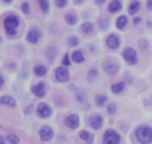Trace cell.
<instances>
[{"mask_svg":"<svg viewBox=\"0 0 152 144\" xmlns=\"http://www.w3.org/2000/svg\"><path fill=\"white\" fill-rule=\"evenodd\" d=\"M3 1H4L5 3H10L12 1V0H4Z\"/></svg>","mask_w":152,"mask_h":144,"instance_id":"46","label":"cell"},{"mask_svg":"<svg viewBox=\"0 0 152 144\" xmlns=\"http://www.w3.org/2000/svg\"><path fill=\"white\" fill-rule=\"evenodd\" d=\"M122 56L129 65H134L137 64L138 58L137 52L133 48L127 47L122 52Z\"/></svg>","mask_w":152,"mask_h":144,"instance_id":"4","label":"cell"},{"mask_svg":"<svg viewBox=\"0 0 152 144\" xmlns=\"http://www.w3.org/2000/svg\"><path fill=\"white\" fill-rule=\"evenodd\" d=\"M107 46L111 49H116L120 46V39L116 34H111L108 36L106 40Z\"/></svg>","mask_w":152,"mask_h":144,"instance_id":"13","label":"cell"},{"mask_svg":"<svg viewBox=\"0 0 152 144\" xmlns=\"http://www.w3.org/2000/svg\"><path fill=\"white\" fill-rule=\"evenodd\" d=\"M0 103L1 105H7L12 108H15L16 106V102L14 99L8 95L2 96L0 99Z\"/></svg>","mask_w":152,"mask_h":144,"instance_id":"16","label":"cell"},{"mask_svg":"<svg viewBox=\"0 0 152 144\" xmlns=\"http://www.w3.org/2000/svg\"><path fill=\"white\" fill-rule=\"evenodd\" d=\"M122 7H123V4L121 1L114 0V1H110L109 4H108V10L111 13H117L119 10H121Z\"/></svg>","mask_w":152,"mask_h":144,"instance_id":"15","label":"cell"},{"mask_svg":"<svg viewBox=\"0 0 152 144\" xmlns=\"http://www.w3.org/2000/svg\"><path fill=\"white\" fill-rule=\"evenodd\" d=\"M121 140L120 134L114 129L106 130L102 137V144H119Z\"/></svg>","mask_w":152,"mask_h":144,"instance_id":"3","label":"cell"},{"mask_svg":"<svg viewBox=\"0 0 152 144\" xmlns=\"http://www.w3.org/2000/svg\"><path fill=\"white\" fill-rule=\"evenodd\" d=\"M76 99L78 102L83 103L86 101V95L83 91H78L77 90L76 92Z\"/></svg>","mask_w":152,"mask_h":144,"instance_id":"31","label":"cell"},{"mask_svg":"<svg viewBox=\"0 0 152 144\" xmlns=\"http://www.w3.org/2000/svg\"><path fill=\"white\" fill-rule=\"evenodd\" d=\"M146 7L148 10H152V0H148V1H147Z\"/></svg>","mask_w":152,"mask_h":144,"instance_id":"39","label":"cell"},{"mask_svg":"<svg viewBox=\"0 0 152 144\" xmlns=\"http://www.w3.org/2000/svg\"><path fill=\"white\" fill-rule=\"evenodd\" d=\"M125 86H126V84L124 82H120L117 84H114L111 88V92L116 94H120L125 89Z\"/></svg>","mask_w":152,"mask_h":144,"instance_id":"22","label":"cell"},{"mask_svg":"<svg viewBox=\"0 0 152 144\" xmlns=\"http://www.w3.org/2000/svg\"><path fill=\"white\" fill-rule=\"evenodd\" d=\"M142 102H143V105L145 106H148V105L150 104V102L148 101V99H143V101H142Z\"/></svg>","mask_w":152,"mask_h":144,"instance_id":"43","label":"cell"},{"mask_svg":"<svg viewBox=\"0 0 152 144\" xmlns=\"http://www.w3.org/2000/svg\"><path fill=\"white\" fill-rule=\"evenodd\" d=\"M59 53V49L54 45H50L47 48L45 51V56L48 61L50 63L54 62Z\"/></svg>","mask_w":152,"mask_h":144,"instance_id":"12","label":"cell"},{"mask_svg":"<svg viewBox=\"0 0 152 144\" xmlns=\"http://www.w3.org/2000/svg\"><path fill=\"white\" fill-rule=\"evenodd\" d=\"M117 111V106L114 103L109 104L107 106V113L109 115H114Z\"/></svg>","mask_w":152,"mask_h":144,"instance_id":"32","label":"cell"},{"mask_svg":"<svg viewBox=\"0 0 152 144\" xmlns=\"http://www.w3.org/2000/svg\"><path fill=\"white\" fill-rule=\"evenodd\" d=\"M56 79L59 82H65L69 79V72L66 67H59L55 72Z\"/></svg>","mask_w":152,"mask_h":144,"instance_id":"8","label":"cell"},{"mask_svg":"<svg viewBox=\"0 0 152 144\" xmlns=\"http://www.w3.org/2000/svg\"><path fill=\"white\" fill-rule=\"evenodd\" d=\"M68 4V1L66 0H56L55 1V4L59 8H63Z\"/></svg>","mask_w":152,"mask_h":144,"instance_id":"36","label":"cell"},{"mask_svg":"<svg viewBox=\"0 0 152 144\" xmlns=\"http://www.w3.org/2000/svg\"><path fill=\"white\" fill-rule=\"evenodd\" d=\"M74 3L75 4H82V3H83V1H82V0H80V1H74Z\"/></svg>","mask_w":152,"mask_h":144,"instance_id":"44","label":"cell"},{"mask_svg":"<svg viewBox=\"0 0 152 144\" xmlns=\"http://www.w3.org/2000/svg\"><path fill=\"white\" fill-rule=\"evenodd\" d=\"M141 22V18L140 16H137V17H134L133 19V24L134 25H138L140 22Z\"/></svg>","mask_w":152,"mask_h":144,"instance_id":"38","label":"cell"},{"mask_svg":"<svg viewBox=\"0 0 152 144\" xmlns=\"http://www.w3.org/2000/svg\"><path fill=\"white\" fill-rule=\"evenodd\" d=\"M46 72H47V70L44 66L37 65L34 67V73L39 77L44 76L46 74Z\"/></svg>","mask_w":152,"mask_h":144,"instance_id":"27","label":"cell"},{"mask_svg":"<svg viewBox=\"0 0 152 144\" xmlns=\"http://www.w3.org/2000/svg\"><path fill=\"white\" fill-rule=\"evenodd\" d=\"M65 20L69 25H75L78 22V18L74 13H68L65 14Z\"/></svg>","mask_w":152,"mask_h":144,"instance_id":"20","label":"cell"},{"mask_svg":"<svg viewBox=\"0 0 152 144\" xmlns=\"http://www.w3.org/2000/svg\"><path fill=\"white\" fill-rule=\"evenodd\" d=\"M6 140L10 144H18L19 143V138L14 134H9L6 137Z\"/></svg>","mask_w":152,"mask_h":144,"instance_id":"30","label":"cell"},{"mask_svg":"<svg viewBox=\"0 0 152 144\" xmlns=\"http://www.w3.org/2000/svg\"><path fill=\"white\" fill-rule=\"evenodd\" d=\"M65 125L71 129H76L80 125V118L76 114H70L65 118Z\"/></svg>","mask_w":152,"mask_h":144,"instance_id":"10","label":"cell"},{"mask_svg":"<svg viewBox=\"0 0 152 144\" xmlns=\"http://www.w3.org/2000/svg\"><path fill=\"white\" fill-rule=\"evenodd\" d=\"M98 25H99V28L102 31H105L108 28L110 25L109 19L107 18H99L98 20Z\"/></svg>","mask_w":152,"mask_h":144,"instance_id":"26","label":"cell"},{"mask_svg":"<svg viewBox=\"0 0 152 144\" xmlns=\"http://www.w3.org/2000/svg\"><path fill=\"white\" fill-rule=\"evenodd\" d=\"M105 1H106L105 0H95L94 2H95V4H96L97 5L101 6V5H102V4H105Z\"/></svg>","mask_w":152,"mask_h":144,"instance_id":"40","label":"cell"},{"mask_svg":"<svg viewBox=\"0 0 152 144\" xmlns=\"http://www.w3.org/2000/svg\"><path fill=\"white\" fill-rule=\"evenodd\" d=\"M94 99H95V102H96V105L99 106V107L100 108H102L105 104H106L108 99V96H106L99 95H99H96V96H95Z\"/></svg>","mask_w":152,"mask_h":144,"instance_id":"23","label":"cell"},{"mask_svg":"<svg viewBox=\"0 0 152 144\" xmlns=\"http://www.w3.org/2000/svg\"><path fill=\"white\" fill-rule=\"evenodd\" d=\"M80 138L83 139V140L86 142V143L91 144L94 142V135L91 133L88 132V131H86V130H82L80 132Z\"/></svg>","mask_w":152,"mask_h":144,"instance_id":"17","label":"cell"},{"mask_svg":"<svg viewBox=\"0 0 152 144\" xmlns=\"http://www.w3.org/2000/svg\"><path fill=\"white\" fill-rule=\"evenodd\" d=\"M137 139L142 144H148L152 142V129L148 126H140L135 132Z\"/></svg>","mask_w":152,"mask_h":144,"instance_id":"2","label":"cell"},{"mask_svg":"<svg viewBox=\"0 0 152 144\" xmlns=\"http://www.w3.org/2000/svg\"><path fill=\"white\" fill-rule=\"evenodd\" d=\"M128 22V18L127 16L125 15H121L119 16L116 21V26L118 29H123L125 26L126 25Z\"/></svg>","mask_w":152,"mask_h":144,"instance_id":"21","label":"cell"},{"mask_svg":"<svg viewBox=\"0 0 152 144\" xmlns=\"http://www.w3.org/2000/svg\"><path fill=\"white\" fill-rule=\"evenodd\" d=\"M141 4L139 1H132L129 6V13L130 15H134L140 9Z\"/></svg>","mask_w":152,"mask_h":144,"instance_id":"18","label":"cell"},{"mask_svg":"<svg viewBox=\"0 0 152 144\" xmlns=\"http://www.w3.org/2000/svg\"><path fill=\"white\" fill-rule=\"evenodd\" d=\"M98 77V71L95 68H91L87 74V79L89 82H94Z\"/></svg>","mask_w":152,"mask_h":144,"instance_id":"25","label":"cell"},{"mask_svg":"<svg viewBox=\"0 0 152 144\" xmlns=\"http://www.w3.org/2000/svg\"><path fill=\"white\" fill-rule=\"evenodd\" d=\"M103 118L99 114H93L89 117V125L93 129L98 130L102 128Z\"/></svg>","mask_w":152,"mask_h":144,"instance_id":"7","label":"cell"},{"mask_svg":"<svg viewBox=\"0 0 152 144\" xmlns=\"http://www.w3.org/2000/svg\"><path fill=\"white\" fill-rule=\"evenodd\" d=\"M103 70L105 73L111 76H115L120 70V67L115 63H108L104 65Z\"/></svg>","mask_w":152,"mask_h":144,"instance_id":"14","label":"cell"},{"mask_svg":"<svg viewBox=\"0 0 152 144\" xmlns=\"http://www.w3.org/2000/svg\"><path fill=\"white\" fill-rule=\"evenodd\" d=\"M4 26L5 31L10 36H14L17 34L16 28L19 27V19L14 14H10L6 16L4 19Z\"/></svg>","mask_w":152,"mask_h":144,"instance_id":"1","label":"cell"},{"mask_svg":"<svg viewBox=\"0 0 152 144\" xmlns=\"http://www.w3.org/2000/svg\"><path fill=\"white\" fill-rule=\"evenodd\" d=\"M71 60L74 62L77 63V64H80V63L83 62L85 61V58L81 51L75 50L71 54Z\"/></svg>","mask_w":152,"mask_h":144,"instance_id":"19","label":"cell"},{"mask_svg":"<svg viewBox=\"0 0 152 144\" xmlns=\"http://www.w3.org/2000/svg\"><path fill=\"white\" fill-rule=\"evenodd\" d=\"M38 1L40 5V7L42 10L43 13H47L49 11V8H50V4H49L48 1H46V0H39Z\"/></svg>","mask_w":152,"mask_h":144,"instance_id":"28","label":"cell"},{"mask_svg":"<svg viewBox=\"0 0 152 144\" xmlns=\"http://www.w3.org/2000/svg\"><path fill=\"white\" fill-rule=\"evenodd\" d=\"M0 82H1L0 83V88H1L3 86V85H4V78H3V76L1 75L0 76Z\"/></svg>","mask_w":152,"mask_h":144,"instance_id":"41","label":"cell"},{"mask_svg":"<svg viewBox=\"0 0 152 144\" xmlns=\"http://www.w3.org/2000/svg\"><path fill=\"white\" fill-rule=\"evenodd\" d=\"M36 113L37 115L40 118L46 119L51 115V110L46 103L40 102L36 108Z\"/></svg>","mask_w":152,"mask_h":144,"instance_id":"5","label":"cell"},{"mask_svg":"<svg viewBox=\"0 0 152 144\" xmlns=\"http://www.w3.org/2000/svg\"><path fill=\"white\" fill-rule=\"evenodd\" d=\"M147 25H148V28H152V22H151V21L147 22Z\"/></svg>","mask_w":152,"mask_h":144,"instance_id":"45","label":"cell"},{"mask_svg":"<svg viewBox=\"0 0 152 144\" xmlns=\"http://www.w3.org/2000/svg\"><path fill=\"white\" fill-rule=\"evenodd\" d=\"M22 10L24 12L25 14H29L31 13V10H30V4L28 2H24L22 3V6H21Z\"/></svg>","mask_w":152,"mask_h":144,"instance_id":"35","label":"cell"},{"mask_svg":"<svg viewBox=\"0 0 152 144\" xmlns=\"http://www.w3.org/2000/svg\"><path fill=\"white\" fill-rule=\"evenodd\" d=\"M39 134L40 136V140L43 142H47L51 140L53 136V131L50 127L44 126L39 130Z\"/></svg>","mask_w":152,"mask_h":144,"instance_id":"11","label":"cell"},{"mask_svg":"<svg viewBox=\"0 0 152 144\" xmlns=\"http://www.w3.org/2000/svg\"><path fill=\"white\" fill-rule=\"evenodd\" d=\"M42 36V34L41 31L38 28H37V27H34V28H31L28 31V34H27L26 39L31 43L36 44V43H38V41L40 40Z\"/></svg>","mask_w":152,"mask_h":144,"instance_id":"6","label":"cell"},{"mask_svg":"<svg viewBox=\"0 0 152 144\" xmlns=\"http://www.w3.org/2000/svg\"><path fill=\"white\" fill-rule=\"evenodd\" d=\"M34 111V105L33 104L29 105L24 108L23 112L25 115H31Z\"/></svg>","mask_w":152,"mask_h":144,"instance_id":"34","label":"cell"},{"mask_svg":"<svg viewBox=\"0 0 152 144\" xmlns=\"http://www.w3.org/2000/svg\"><path fill=\"white\" fill-rule=\"evenodd\" d=\"M0 144H6L5 140H4V137L3 136H0Z\"/></svg>","mask_w":152,"mask_h":144,"instance_id":"42","label":"cell"},{"mask_svg":"<svg viewBox=\"0 0 152 144\" xmlns=\"http://www.w3.org/2000/svg\"><path fill=\"white\" fill-rule=\"evenodd\" d=\"M94 25L91 22H85L82 24L81 30L85 34H90L94 31Z\"/></svg>","mask_w":152,"mask_h":144,"instance_id":"24","label":"cell"},{"mask_svg":"<svg viewBox=\"0 0 152 144\" xmlns=\"http://www.w3.org/2000/svg\"><path fill=\"white\" fill-rule=\"evenodd\" d=\"M68 43L71 47H76L80 44V39L77 36H71L68 37Z\"/></svg>","mask_w":152,"mask_h":144,"instance_id":"29","label":"cell"},{"mask_svg":"<svg viewBox=\"0 0 152 144\" xmlns=\"http://www.w3.org/2000/svg\"><path fill=\"white\" fill-rule=\"evenodd\" d=\"M138 44H139V46L141 48V49H144V50H146L148 49V46H149V44H148V40H145V39L142 38L139 40L138 42Z\"/></svg>","mask_w":152,"mask_h":144,"instance_id":"33","label":"cell"},{"mask_svg":"<svg viewBox=\"0 0 152 144\" xmlns=\"http://www.w3.org/2000/svg\"><path fill=\"white\" fill-rule=\"evenodd\" d=\"M62 64H63V65H65V67L71 65V61H70L69 59V54L66 53L64 55L63 58H62Z\"/></svg>","mask_w":152,"mask_h":144,"instance_id":"37","label":"cell"},{"mask_svg":"<svg viewBox=\"0 0 152 144\" xmlns=\"http://www.w3.org/2000/svg\"><path fill=\"white\" fill-rule=\"evenodd\" d=\"M31 91L35 96L42 98L45 94V84L43 82H40L37 85H32L31 87Z\"/></svg>","mask_w":152,"mask_h":144,"instance_id":"9","label":"cell"}]
</instances>
